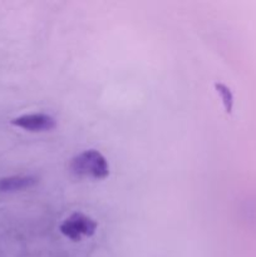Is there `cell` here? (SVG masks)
<instances>
[{"label": "cell", "instance_id": "cell-1", "mask_svg": "<svg viewBox=\"0 0 256 257\" xmlns=\"http://www.w3.org/2000/svg\"><path fill=\"white\" fill-rule=\"evenodd\" d=\"M69 170L83 178L103 180L109 175V165L104 156L95 150H87L72 158Z\"/></svg>", "mask_w": 256, "mask_h": 257}, {"label": "cell", "instance_id": "cell-3", "mask_svg": "<svg viewBox=\"0 0 256 257\" xmlns=\"http://www.w3.org/2000/svg\"><path fill=\"white\" fill-rule=\"evenodd\" d=\"M12 123L22 130L29 132H47L57 127V120L54 117L47 113H29L14 118Z\"/></svg>", "mask_w": 256, "mask_h": 257}, {"label": "cell", "instance_id": "cell-2", "mask_svg": "<svg viewBox=\"0 0 256 257\" xmlns=\"http://www.w3.org/2000/svg\"><path fill=\"white\" fill-rule=\"evenodd\" d=\"M97 222L82 212L72 213L59 226V231L72 241H80L83 237H90L97 230Z\"/></svg>", "mask_w": 256, "mask_h": 257}, {"label": "cell", "instance_id": "cell-4", "mask_svg": "<svg viewBox=\"0 0 256 257\" xmlns=\"http://www.w3.org/2000/svg\"><path fill=\"white\" fill-rule=\"evenodd\" d=\"M37 178L33 176H13L0 180V191L10 192V191H19L29 188L37 183Z\"/></svg>", "mask_w": 256, "mask_h": 257}, {"label": "cell", "instance_id": "cell-5", "mask_svg": "<svg viewBox=\"0 0 256 257\" xmlns=\"http://www.w3.org/2000/svg\"><path fill=\"white\" fill-rule=\"evenodd\" d=\"M215 87L217 93L220 94L221 99H222V103L223 105H225L226 110H227V112H231L233 104V95L232 93H231V90L228 89L225 84H222V83H216Z\"/></svg>", "mask_w": 256, "mask_h": 257}]
</instances>
